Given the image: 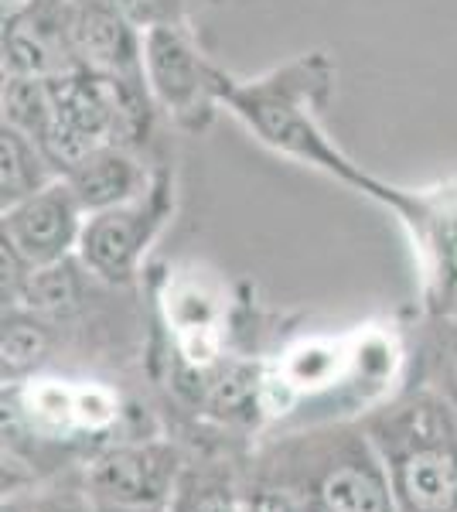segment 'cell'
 Here are the masks:
<instances>
[{"label":"cell","instance_id":"6da1fadb","mask_svg":"<svg viewBox=\"0 0 457 512\" xmlns=\"http://www.w3.org/2000/svg\"><path fill=\"white\" fill-rule=\"evenodd\" d=\"M270 472V489L297 512H396L386 461L365 434H304L277 451Z\"/></svg>","mask_w":457,"mask_h":512},{"label":"cell","instance_id":"7a4b0ae2","mask_svg":"<svg viewBox=\"0 0 457 512\" xmlns=\"http://www.w3.org/2000/svg\"><path fill=\"white\" fill-rule=\"evenodd\" d=\"M396 512H457V414L434 396H413L372 424Z\"/></svg>","mask_w":457,"mask_h":512},{"label":"cell","instance_id":"3957f363","mask_svg":"<svg viewBox=\"0 0 457 512\" xmlns=\"http://www.w3.org/2000/svg\"><path fill=\"white\" fill-rule=\"evenodd\" d=\"M215 93L226 99L232 106V113H236L249 130L260 134L263 144L277 147V151L290 154V158L321 164L331 175L352 181V185H359V188H372V192H379V195L393 192V188H382L372 178L359 175V171L324 140L318 123L304 110V82L294 79L290 72H284V76L277 72L273 79L249 82V86H232L229 79L215 76Z\"/></svg>","mask_w":457,"mask_h":512},{"label":"cell","instance_id":"277c9868","mask_svg":"<svg viewBox=\"0 0 457 512\" xmlns=\"http://www.w3.org/2000/svg\"><path fill=\"white\" fill-rule=\"evenodd\" d=\"M178 472L181 458L168 444L106 451L89 468V506L96 512H168Z\"/></svg>","mask_w":457,"mask_h":512},{"label":"cell","instance_id":"5b68a950","mask_svg":"<svg viewBox=\"0 0 457 512\" xmlns=\"http://www.w3.org/2000/svg\"><path fill=\"white\" fill-rule=\"evenodd\" d=\"M86 212L76 202L65 178H55L41 192L4 209V243L21 256L28 267L69 260L79 250V236L86 226Z\"/></svg>","mask_w":457,"mask_h":512},{"label":"cell","instance_id":"8992f818","mask_svg":"<svg viewBox=\"0 0 457 512\" xmlns=\"http://www.w3.org/2000/svg\"><path fill=\"white\" fill-rule=\"evenodd\" d=\"M164 216V202L157 195L134 198L116 209L93 212L79 236V260L103 280H130L147 243L154 239Z\"/></svg>","mask_w":457,"mask_h":512},{"label":"cell","instance_id":"52a82bcc","mask_svg":"<svg viewBox=\"0 0 457 512\" xmlns=\"http://www.w3.org/2000/svg\"><path fill=\"white\" fill-rule=\"evenodd\" d=\"M69 35L82 69L113 79H144V38L106 0L69 4Z\"/></svg>","mask_w":457,"mask_h":512},{"label":"cell","instance_id":"ba28073f","mask_svg":"<svg viewBox=\"0 0 457 512\" xmlns=\"http://www.w3.org/2000/svg\"><path fill=\"white\" fill-rule=\"evenodd\" d=\"M62 178L72 188V195H76V202L82 205L86 216L116 209V205L134 202V198L144 195V171L134 161V154L123 144H113V140L89 151Z\"/></svg>","mask_w":457,"mask_h":512},{"label":"cell","instance_id":"9c48e42d","mask_svg":"<svg viewBox=\"0 0 457 512\" xmlns=\"http://www.w3.org/2000/svg\"><path fill=\"white\" fill-rule=\"evenodd\" d=\"M144 62L154 93L174 110H191L198 96L215 89V72L198 62V55L181 41L168 24L147 28L144 35Z\"/></svg>","mask_w":457,"mask_h":512},{"label":"cell","instance_id":"30bf717a","mask_svg":"<svg viewBox=\"0 0 457 512\" xmlns=\"http://www.w3.org/2000/svg\"><path fill=\"white\" fill-rule=\"evenodd\" d=\"M52 181L55 168L38 147V140L4 123V130H0V202H4V209L31 198Z\"/></svg>","mask_w":457,"mask_h":512},{"label":"cell","instance_id":"8fae6325","mask_svg":"<svg viewBox=\"0 0 457 512\" xmlns=\"http://www.w3.org/2000/svg\"><path fill=\"white\" fill-rule=\"evenodd\" d=\"M21 301L28 304L38 315H65V311L76 308L79 301V274L76 263L58 260L48 263V267H31L28 280H24Z\"/></svg>","mask_w":457,"mask_h":512},{"label":"cell","instance_id":"7c38bea8","mask_svg":"<svg viewBox=\"0 0 457 512\" xmlns=\"http://www.w3.org/2000/svg\"><path fill=\"white\" fill-rule=\"evenodd\" d=\"M52 93L48 79L35 76H11L4 86V123L24 130L31 140H41L52 123Z\"/></svg>","mask_w":457,"mask_h":512},{"label":"cell","instance_id":"4fadbf2b","mask_svg":"<svg viewBox=\"0 0 457 512\" xmlns=\"http://www.w3.org/2000/svg\"><path fill=\"white\" fill-rule=\"evenodd\" d=\"M4 379H24L31 369L41 366L48 355V332L31 315H7L4 318Z\"/></svg>","mask_w":457,"mask_h":512},{"label":"cell","instance_id":"5bb4252c","mask_svg":"<svg viewBox=\"0 0 457 512\" xmlns=\"http://www.w3.org/2000/svg\"><path fill=\"white\" fill-rule=\"evenodd\" d=\"M243 502L226 482L215 478H185L171 499L168 512H239Z\"/></svg>","mask_w":457,"mask_h":512},{"label":"cell","instance_id":"9a60e30c","mask_svg":"<svg viewBox=\"0 0 457 512\" xmlns=\"http://www.w3.org/2000/svg\"><path fill=\"white\" fill-rule=\"evenodd\" d=\"M113 11H120L134 28H161L164 18V0H106Z\"/></svg>","mask_w":457,"mask_h":512},{"label":"cell","instance_id":"2e32d148","mask_svg":"<svg viewBox=\"0 0 457 512\" xmlns=\"http://www.w3.org/2000/svg\"><path fill=\"white\" fill-rule=\"evenodd\" d=\"M239 512H297V509L290 506V499H284L280 492L260 489V492L249 495V499L243 502V509H239Z\"/></svg>","mask_w":457,"mask_h":512},{"label":"cell","instance_id":"e0dca14e","mask_svg":"<svg viewBox=\"0 0 457 512\" xmlns=\"http://www.w3.org/2000/svg\"><path fill=\"white\" fill-rule=\"evenodd\" d=\"M444 267L457 284V216L447 219V226H444Z\"/></svg>","mask_w":457,"mask_h":512},{"label":"cell","instance_id":"ac0fdd59","mask_svg":"<svg viewBox=\"0 0 457 512\" xmlns=\"http://www.w3.org/2000/svg\"><path fill=\"white\" fill-rule=\"evenodd\" d=\"M28 512H96V509L79 506L76 499H48V502H38V506L28 509Z\"/></svg>","mask_w":457,"mask_h":512},{"label":"cell","instance_id":"d6986e66","mask_svg":"<svg viewBox=\"0 0 457 512\" xmlns=\"http://www.w3.org/2000/svg\"><path fill=\"white\" fill-rule=\"evenodd\" d=\"M4 512H28V509H24L21 502H7V506H4Z\"/></svg>","mask_w":457,"mask_h":512},{"label":"cell","instance_id":"ffe728a7","mask_svg":"<svg viewBox=\"0 0 457 512\" xmlns=\"http://www.w3.org/2000/svg\"><path fill=\"white\" fill-rule=\"evenodd\" d=\"M451 390L457 396V359H454V366H451Z\"/></svg>","mask_w":457,"mask_h":512}]
</instances>
